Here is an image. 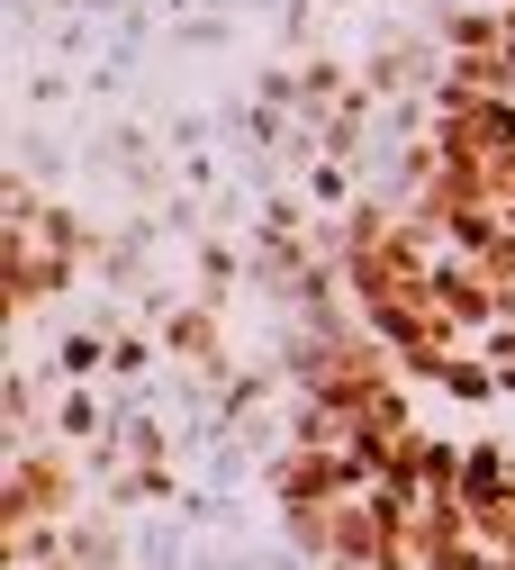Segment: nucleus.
<instances>
[{"instance_id": "39448f33", "label": "nucleus", "mask_w": 515, "mask_h": 570, "mask_svg": "<svg viewBox=\"0 0 515 570\" xmlns=\"http://www.w3.org/2000/svg\"><path fill=\"white\" fill-rule=\"evenodd\" d=\"M434 390H444V399H462V407H488V399H497V363H488L479 344H462L453 363L434 372Z\"/></svg>"}, {"instance_id": "f03ea898", "label": "nucleus", "mask_w": 515, "mask_h": 570, "mask_svg": "<svg viewBox=\"0 0 515 570\" xmlns=\"http://www.w3.org/2000/svg\"><path fill=\"white\" fill-rule=\"evenodd\" d=\"M453 498H462L479 525H488V517H506V508H515V444L471 435V444H462V489H453Z\"/></svg>"}, {"instance_id": "f257e3e1", "label": "nucleus", "mask_w": 515, "mask_h": 570, "mask_svg": "<svg viewBox=\"0 0 515 570\" xmlns=\"http://www.w3.org/2000/svg\"><path fill=\"white\" fill-rule=\"evenodd\" d=\"M91 508V462L37 435V444H10V489H0V525H72Z\"/></svg>"}, {"instance_id": "20e7f679", "label": "nucleus", "mask_w": 515, "mask_h": 570, "mask_svg": "<svg viewBox=\"0 0 515 570\" xmlns=\"http://www.w3.org/2000/svg\"><path fill=\"white\" fill-rule=\"evenodd\" d=\"M407 543H416V561H425V570H444L453 552H471V543H479V517L462 508V498H425V508L407 517Z\"/></svg>"}, {"instance_id": "7ed1b4c3", "label": "nucleus", "mask_w": 515, "mask_h": 570, "mask_svg": "<svg viewBox=\"0 0 515 570\" xmlns=\"http://www.w3.org/2000/svg\"><path fill=\"white\" fill-rule=\"evenodd\" d=\"M109 335H118V308H109V317H82V326L63 317V326L46 335V372H55V381H100V372H109Z\"/></svg>"}, {"instance_id": "423d86ee", "label": "nucleus", "mask_w": 515, "mask_h": 570, "mask_svg": "<svg viewBox=\"0 0 515 570\" xmlns=\"http://www.w3.org/2000/svg\"><path fill=\"white\" fill-rule=\"evenodd\" d=\"M444 570H506V552H497V543H471V552H453Z\"/></svg>"}]
</instances>
